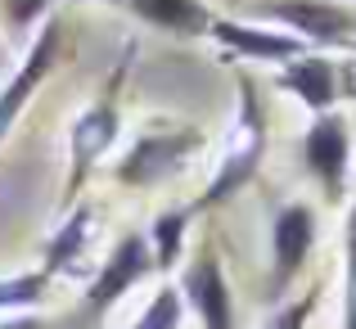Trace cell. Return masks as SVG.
Masks as SVG:
<instances>
[{
	"instance_id": "obj_22",
	"label": "cell",
	"mask_w": 356,
	"mask_h": 329,
	"mask_svg": "<svg viewBox=\"0 0 356 329\" xmlns=\"http://www.w3.org/2000/svg\"><path fill=\"white\" fill-rule=\"evenodd\" d=\"M81 5H122V0H81Z\"/></svg>"
},
{
	"instance_id": "obj_13",
	"label": "cell",
	"mask_w": 356,
	"mask_h": 329,
	"mask_svg": "<svg viewBox=\"0 0 356 329\" xmlns=\"http://www.w3.org/2000/svg\"><path fill=\"white\" fill-rule=\"evenodd\" d=\"M190 217H194V208H167V212H158V217L149 221L145 239H149V248H154V266L158 271H172L176 262H181Z\"/></svg>"
},
{
	"instance_id": "obj_16",
	"label": "cell",
	"mask_w": 356,
	"mask_h": 329,
	"mask_svg": "<svg viewBox=\"0 0 356 329\" xmlns=\"http://www.w3.org/2000/svg\"><path fill=\"white\" fill-rule=\"evenodd\" d=\"M185 321V298L176 284H163L154 298H149V307L136 316V325L131 329H181Z\"/></svg>"
},
{
	"instance_id": "obj_23",
	"label": "cell",
	"mask_w": 356,
	"mask_h": 329,
	"mask_svg": "<svg viewBox=\"0 0 356 329\" xmlns=\"http://www.w3.org/2000/svg\"><path fill=\"white\" fill-rule=\"evenodd\" d=\"M352 248H356V212H352Z\"/></svg>"
},
{
	"instance_id": "obj_8",
	"label": "cell",
	"mask_w": 356,
	"mask_h": 329,
	"mask_svg": "<svg viewBox=\"0 0 356 329\" xmlns=\"http://www.w3.org/2000/svg\"><path fill=\"white\" fill-rule=\"evenodd\" d=\"M90 230H95V212H90V203H77V208H68L63 212V221H59V230L45 239V248H41V271L45 275H72L77 271V262L86 257V248H90Z\"/></svg>"
},
{
	"instance_id": "obj_3",
	"label": "cell",
	"mask_w": 356,
	"mask_h": 329,
	"mask_svg": "<svg viewBox=\"0 0 356 329\" xmlns=\"http://www.w3.org/2000/svg\"><path fill=\"white\" fill-rule=\"evenodd\" d=\"M261 154H266V127H261V109H257V95H252V81L239 77V122L235 131H230V145L226 154H221L217 172H212L208 190H203L199 208H217V203H226L235 190L252 181V172H257ZM194 208V212H199Z\"/></svg>"
},
{
	"instance_id": "obj_11",
	"label": "cell",
	"mask_w": 356,
	"mask_h": 329,
	"mask_svg": "<svg viewBox=\"0 0 356 329\" xmlns=\"http://www.w3.org/2000/svg\"><path fill=\"white\" fill-rule=\"evenodd\" d=\"M312 239H316V221L302 203H293V208H284L275 217V289L307 262Z\"/></svg>"
},
{
	"instance_id": "obj_6",
	"label": "cell",
	"mask_w": 356,
	"mask_h": 329,
	"mask_svg": "<svg viewBox=\"0 0 356 329\" xmlns=\"http://www.w3.org/2000/svg\"><path fill=\"white\" fill-rule=\"evenodd\" d=\"M181 294L190 298V307H194V316L203 321V329H230V321H235V303H230L226 271H221V257H217L212 243H203L199 257L185 266Z\"/></svg>"
},
{
	"instance_id": "obj_17",
	"label": "cell",
	"mask_w": 356,
	"mask_h": 329,
	"mask_svg": "<svg viewBox=\"0 0 356 329\" xmlns=\"http://www.w3.org/2000/svg\"><path fill=\"white\" fill-rule=\"evenodd\" d=\"M50 18V0H0V23L9 36H27Z\"/></svg>"
},
{
	"instance_id": "obj_1",
	"label": "cell",
	"mask_w": 356,
	"mask_h": 329,
	"mask_svg": "<svg viewBox=\"0 0 356 329\" xmlns=\"http://www.w3.org/2000/svg\"><path fill=\"white\" fill-rule=\"evenodd\" d=\"M131 59H136V45L122 50V59L113 63L104 90H99L68 127V176H63V199H59L63 212L77 208V194L86 190V181L95 176V167L113 154V145L122 140V86H127Z\"/></svg>"
},
{
	"instance_id": "obj_2",
	"label": "cell",
	"mask_w": 356,
	"mask_h": 329,
	"mask_svg": "<svg viewBox=\"0 0 356 329\" xmlns=\"http://www.w3.org/2000/svg\"><path fill=\"white\" fill-rule=\"evenodd\" d=\"M203 149V136L194 127H172V131H140L122 158L113 163V185L122 190H158L167 185L194 154Z\"/></svg>"
},
{
	"instance_id": "obj_14",
	"label": "cell",
	"mask_w": 356,
	"mask_h": 329,
	"mask_svg": "<svg viewBox=\"0 0 356 329\" xmlns=\"http://www.w3.org/2000/svg\"><path fill=\"white\" fill-rule=\"evenodd\" d=\"M280 81L312 109H330L334 104V68L325 59H289V68H284Z\"/></svg>"
},
{
	"instance_id": "obj_18",
	"label": "cell",
	"mask_w": 356,
	"mask_h": 329,
	"mask_svg": "<svg viewBox=\"0 0 356 329\" xmlns=\"http://www.w3.org/2000/svg\"><path fill=\"white\" fill-rule=\"evenodd\" d=\"M312 307H316V294H312V298H298L293 307H284V312L270 321V329H302L307 316H312Z\"/></svg>"
},
{
	"instance_id": "obj_4",
	"label": "cell",
	"mask_w": 356,
	"mask_h": 329,
	"mask_svg": "<svg viewBox=\"0 0 356 329\" xmlns=\"http://www.w3.org/2000/svg\"><path fill=\"white\" fill-rule=\"evenodd\" d=\"M154 271H158V266H154V248H149L145 230L118 234V243L108 248L104 266L90 275L86 294H81V316H86V321H99V316H108V312L122 303V298H127L131 289L140 284V280H149Z\"/></svg>"
},
{
	"instance_id": "obj_15",
	"label": "cell",
	"mask_w": 356,
	"mask_h": 329,
	"mask_svg": "<svg viewBox=\"0 0 356 329\" xmlns=\"http://www.w3.org/2000/svg\"><path fill=\"white\" fill-rule=\"evenodd\" d=\"M50 294V275L45 271H18V275H0V316L5 312H32Z\"/></svg>"
},
{
	"instance_id": "obj_21",
	"label": "cell",
	"mask_w": 356,
	"mask_h": 329,
	"mask_svg": "<svg viewBox=\"0 0 356 329\" xmlns=\"http://www.w3.org/2000/svg\"><path fill=\"white\" fill-rule=\"evenodd\" d=\"M9 77V72H5V45H0V81H5Z\"/></svg>"
},
{
	"instance_id": "obj_20",
	"label": "cell",
	"mask_w": 356,
	"mask_h": 329,
	"mask_svg": "<svg viewBox=\"0 0 356 329\" xmlns=\"http://www.w3.org/2000/svg\"><path fill=\"white\" fill-rule=\"evenodd\" d=\"M348 329H356V262H352V298H348Z\"/></svg>"
},
{
	"instance_id": "obj_5",
	"label": "cell",
	"mask_w": 356,
	"mask_h": 329,
	"mask_svg": "<svg viewBox=\"0 0 356 329\" xmlns=\"http://www.w3.org/2000/svg\"><path fill=\"white\" fill-rule=\"evenodd\" d=\"M59 54H63V18H45L41 32L27 41V54L5 81H0V145L9 140L14 122L23 118V109L32 104V95L50 81V72L59 68Z\"/></svg>"
},
{
	"instance_id": "obj_10",
	"label": "cell",
	"mask_w": 356,
	"mask_h": 329,
	"mask_svg": "<svg viewBox=\"0 0 356 329\" xmlns=\"http://www.w3.org/2000/svg\"><path fill=\"white\" fill-rule=\"evenodd\" d=\"M226 50L243 54V59H298L302 54V41L298 36H280V32H261V27H248V23H235V18H212V32Z\"/></svg>"
},
{
	"instance_id": "obj_19",
	"label": "cell",
	"mask_w": 356,
	"mask_h": 329,
	"mask_svg": "<svg viewBox=\"0 0 356 329\" xmlns=\"http://www.w3.org/2000/svg\"><path fill=\"white\" fill-rule=\"evenodd\" d=\"M0 329H54L50 316H36V312H5Z\"/></svg>"
},
{
	"instance_id": "obj_12",
	"label": "cell",
	"mask_w": 356,
	"mask_h": 329,
	"mask_svg": "<svg viewBox=\"0 0 356 329\" xmlns=\"http://www.w3.org/2000/svg\"><path fill=\"white\" fill-rule=\"evenodd\" d=\"M307 163H312V172L321 176L330 190H339L343 163H348V131H343L339 118H321L307 131Z\"/></svg>"
},
{
	"instance_id": "obj_9",
	"label": "cell",
	"mask_w": 356,
	"mask_h": 329,
	"mask_svg": "<svg viewBox=\"0 0 356 329\" xmlns=\"http://www.w3.org/2000/svg\"><path fill=\"white\" fill-rule=\"evenodd\" d=\"M140 23L158 27L167 36H208L212 32V9L203 0H122Z\"/></svg>"
},
{
	"instance_id": "obj_7",
	"label": "cell",
	"mask_w": 356,
	"mask_h": 329,
	"mask_svg": "<svg viewBox=\"0 0 356 329\" xmlns=\"http://www.w3.org/2000/svg\"><path fill=\"white\" fill-rule=\"evenodd\" d=\"M261 14L275 18V23H289L302 36H316V41H339V36L352 32V23H356L348 9L325 5V0H266Z\"/></svg>"
}]
</instances>
